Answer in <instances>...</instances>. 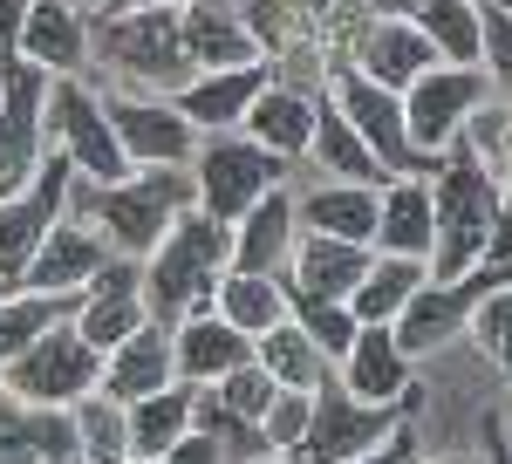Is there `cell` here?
I'll return each mask as SVG.
<instances>
[{"label": "cell", "mask_w": 512, "mask_h": 464, "mask_svg": "<svg viewBox=\"0 0 512 464\" xmlns=\"http://www.w3.org/2000/svg\"><path fill=\"white\" fill-rule=\"evenodd\" d=\"M465 335L485 348V362H492L499 376H512V287H499V294H485V301H478Z\"/></svg>", "instance_id": "obj_39"}, {"label": "cell", "mask_w": 512, "mask_h": 464, "mask_svg": "<svg viewBox=\"0 0 512 464\" xmlns=\"http://www.w3.org/2000/svg\"><path fill=\"white\" fill-rule=\"evenodd\" d=\"M403 410H410V403H369V396H355L342 376H321L315 403H308V430H301V444L287 451V464H349L355 451L383 444V437L403 424Z\"/></svg>", "instance_id": "obj_6"}, {"label": "cell", "mask_w": 512, "mask_h": 464, "mask_svg": "<svg viewBox=\"0 0 512 464\" xmlns=\"http://www.w3.org/2000/svg\"><path fill=\"white\" fill-rule=\"evenodd\" d=\"M96 383H103V355L82 342L76 321L48 328L35 348H21V355L0 369V389L21 396V403H82Z\"/></svg>", "instance_id": "obj_10"}, {"label": "cell", "mask_w": 512, "mask_h": 464, "mask_svg": "<svg viewBox=\"0 0 512 464\" xmlns=\"http://www.w3.org/2000/svg\"><path fill=\"white\" fill-rule=\"evenodd\" d=\"M499 430H506V444H512V396H506V410H499Z\"/></svg>", "instance_id": "obj_50"}, {"label": "cell", "mask_w": 512, "mask_h": 464, "mask_svg": "<svg viewBox=\"0 0 512 464\" xmlns=\"http://www.w3.org/2000/svg\"><path fill=\"white\" fill-rule=\"evenodd\" d=\"M492 76L478 62H431L424 76L403 89V123H410V144L424 157H437L451 137H465V123L485 110Z\"/></svg>", "instance_id": "obj_9"}, {"label": "cell", "mask_w": 512, "mask_h": 464, "mask_svg": "<svg viewBox=\"0 0 512 464\" xmlns=\"http://www.w3.org/2000/svg\"><path fill=\"white\" fill-rule=\"evenodd\" d=\"M431 198H437V246H431V280H458L485 253V239L506 212V178L485 171V151L472 137H451L437 151L431 171Z\"/></svg>", "instance_id": "obj_1"}, {"label": "cell", "mask_w": 512, "mask_h": 464, "mask_svg": "<svg viewBox=\"0 0 512 464\" xmlns=\"http://www.w3.org/2000/svg\"><path fill=\"white\" fill-rule=\"evenodd\" d=\"M110 130L130 164H192L198 151V123L178 103H151V96H103Z\"/></svg>", "instance_id": "obj_15"}, {"label": "cell", "mask_w": 512, "mask_h": 464, "mask_svg": "<svg viewBox=\"0 0 512 464\" xmlns=\"http://www.w3.org/2000/svg\"><path fill=\"white\" fill-rule=\"evenodd\" d=\"M76 430H82V464H123L130 458V410L110 389H89L76 403Z\"/></svg>", "instance_id": "obj_36"}, {"label": "cell", "mask_w": 512, "mask_h": 464, "mask_svg": "<svg viewBox=\"0 0 512 464\" xmlns=\"http://www.w3.org/2000/svg\"><path fill=\"white\" fill-rule=\"evenodd\" d=\"M123 464H164V458H123Z\"/></svg>", "instance_id": "obj_51"}, {"label": "cell", "mask_w": 512, "mask_h": 464, "mask_svg": "<svg viewBox=\"0 0 512 464\" xmlns=\"http://www.w3.org/2000/svg\"><path fill=\"white\" fill-rule=\"evenodd\" d=\"M0 464H41V444H35V403L7 396V389H0Z\"/></svg>", "instance_id": "obj_41"}, {"label": "cell", "mask_w": 512, "mask_h": 464, "mask_svg": "<svg viewBox=\"0 0 512 464\" xmlns=\"http://www.w3.org/2000/svg\"><path fill=\"white\" fill-rule=\"evenodd\" d=\"M294 239H301L294 198L274 185L267 198H253V205L233 219V267H246V273H280V267H287V253H294Z\"/></svg>", "instance_id": "obj_24"}, {"label": "cell", "mask_w": 512, "mask_h": 464, "mask_svg": "<svg viewBox=\"0 0 512 464\" xmlns=\"http://www.w3.org/2000/svg\"><path fill=\"white\" fill-rule=\"evenodd\" d=\"M410 458H417V437H410V430L396 424L390 437H383V444H369V451H355L349 464H410Z\"/></svg>", "instance_id": "obj_45"}, {"label": "cell", "mask_w": 512, "mask_h": 464, "mask_svg": "<svg viewBox=\"0 0 512 464\" xmlns=\"http://www.w3.org/2000/svg\"><path fill=\"white\" fill-rule=\"evenodd\" d=\"M144 321H151V308H144V260L110 253V267L96 273V280L82 287V301H76L82 342L96 348V355H110V348H117L130 328H144Z\"/></svg>", "instance_id": "obj_14"}, {"label": "cell", "mask_w": 512, "mask_h": 464, "mask_svg": "<svg viewBox=\"0 0 512 464\" xmlns=\"http://www.w3.org/2000/svg\"><path fill=\"white\" fill-rule=\"evenodd\" d=\"M48 82L55 76L28 55L0 62V198L21 192L41 171V157L55 151L48 144Z\"/></svg>", "instance_id": "obj_7"}, {"label": "cell", "mask_w": 512, "mask_h": 464, "mask_svg": "<svg viewBox=\"0 0 512 464\" xmlns=\"http://www.w3.org/2000/svg\"><path fill=\"white\" fill-rule=\"evenodd\" d=\"M342 383L369 403H417V383H410V355L396 342L390 321H362L355 328L349 355H342Z\"/></svg>", "instance_id": "obj_20"}, {"label": "cell", "mask_w": 512, "mask_h": 464, "mask_svg": "<svg viewBox=\"0 0 512 464\" xmlns=\"http://www.w3.org/2000/svg\"><path fill=\"white\" fill-rule=\"evenodd\" d=\"M164 464H226V451H219V444H212V437L192 424L178 444H171V451H164Z\"/></svg>", "instance_id": "obj_44"}, {"label": "cell", "mask_w": 512, "mask_h": 464, "mask_svg": "<svg viewBox=\"0 0 512 464\" xmlns=\"http://www.w3.org/2000/svg\"><path fill=\"white\" fill-rule=\"evenodd\" d=\"M328 96H335V110L349 116L355 130H362V144L383 157V171H437V157H424L417 144H410V123H403V96L396 89H383V82H369L362 69H335L328 76Z\"/></svg>", "instance_id": "obj_13"}, {"label": "cell", "mask_w": 512, "mask_h": 464, "mask_svg": "<svg viewBox=\"0 0 512 464\" xmlns=\"http://www.w3.org/2000/svg\"><path fill=\"white\" fill-rule=\"evenodd\" d=\"M69 185H76V164H69L62 151H48L41 171L21 185V192L0 198V287H21L35 246L48 239V226L69 212Z\"/></svg>", "instance_id": "obj_11"}, {"label": "cell", "mask_w": 512, "mask_h": 464, "mask_svg": "<svg viewBox=\"0 0 512 464\" xmlns=\"http://www.w3.org/2000/svg\"><path fill=\"white\" fill-rule=\"evenodd\" d=\"M212 314H226L239 335H267L274 321H287V287H280V273L226 267L219 273V294H212Z\"/></svg>", "instance_id": "obj_33"}, {"label": "cell", "mask_w": 512, "mask_h": 464, "mask_svg": "<svg viewBox=\"0 0 512 464\" xmlns=\"http://www.w3.org/2000/svg\"><path fill=\"white\" fill-rule=\"evenodd\" d=\"M499 287H506V280L485 267V260H472L458 280H424V287L410 294V308L390 321L396 342H403V355H410V362H417V355H437L451 335L472 328V308L485 301V294H499Z\"/></svg>", "instance_id": "obj_12"}, {"label": "cell", "mask_w": 512, "mask_h": 464, "mask_svg": "<svg viewBox=\"0 0 512 464\" xmlns=\"http://www.w3.org/2000/svg\"><path fill=\"white\" fill-rule=\"evenodd\" d=\"M14 55L41 62L48 76H76L82 55H89V28H82V14L69 0H35L28 21H21V48Z\"/></svg>", "instance_id": "obj_28"}, {"label": "cell", "mask_w": 512, "mask_h": 464, "mask_svg": "<svg viewBox=\"0 0 512 464\" xmlns=\"http://www.w3.org/2000/svg\"><path fill=\"white\" fill-rule=\"evenodd\" d=\"M410 464H485V458H410Z\"/></svg>", "instance_id": "obj_49"}, {"label": "cell", "mask_w": 512, "mask_h": 464, "mask_svg": "<svg viewBox=\"0 0 512 464\" xmlns=\"http://www.w3.org/2000/svg\"><path fill=\"white\" fill-rule=\"evenodd\" d=\"M48 144L76 164V178L89 185H117L130 178L137 164L123 157L117 130H110V110H103V96L96 89H82L76 76H55L48 82Z\"/></svg>", "instance_id": "obj_8"}, {"label": "cell", "mask_w": 512, "mask_h": 464, "mask_svg": "<svg viewBox=\"0 0 512 464\" xmlns=\"http://www.w3.org/2000/svg\"><path fill=\"white\" fill-rule=\"evenodd\" d=\"M103 267H110V239L89 226V219H55L48 239L35 246V260H28V273H21V287H41V294H82Z\"/></svg>", "instance_id": "obj_17"}, {"label": "cell", "mask_w": 512, "mask_h": 464, "mask_svg": "<svg viewBox=\"0 0 512 464\" xmlns=\"http://www.w3.org/2000/svg\"><path fill=\"white\" fill-rule=\"evenodd\" d=\"M117 7H185V0H117Z\"/></svg>", "instance_id": "obj_48"}, {"label": "cell", "mask_w": 512, "mask_h": 464, "mask_svg": "<svg viewBox=\"0 0 512 464\" xmlns=\"http://www.w3.org/2000/svg\"><path fill=\"white\" fill-rule=\"evenodd\" d=\"M96 48H103V62H117L123 82L158 89V96H178L198 76V62L185 55L178 7H117V14H103L96 21Z\"/></svg>", "instance_id": "obj_4"}, {"label": "cell", "mask_w": 512, "mask_h": 464, "mask_svg": "<svg viewBox=\"0 0 512 464\" xmlns=\"http://www.w3.org/2000/svg\"><path fill=\"white\" fill-rule=\"evenodd\" d=\"M308 157H315L321 178H355V185H383V178H390V171H383V157L362 144V130L335 110V96H321V103H315V137H308Z\"/></svg>", "instance_id": "obj_29"}, {"label": "cell", "mask_w": 512, "mask_h": 464, "mask_svg": "<svg viewBox=\"0 0 512 464\" xmlns=\"http://www.w3.org/2000/svg\"><path fill=\"white\" fill-rule=\"evenodd\" d=\"M69 205H76V219H89V226L110 239V253L144 260L164 232L178 226V212L198 205V192H192V178H185L178 164H137L117 185L76 178V185H69Z\"/></svg>", "instance_id": "obj_3"}, {"label": "cell", "mask_w": 512, "mask_h": 464, "mask_svg": "<svg viewBox=\"0 0 512 464\" xmlns=\"http://www.w3.org/2000/svg\"><path fill=\"white\" fill-rule=\"evenodd\" d=\"M287 314H294V321H301V328L321 342V355H328V362H342V355H349V342H355V328H362L349 301H321V294H294V287H287Z\"/></svg>", "instance_id": "obj_38"}, {"label": "cell", "mask_w": 512, "mask_h": 464, "mask_svg": "<svg viewBox=\"0 0 512 464\" xmlns=\"http://www.w3.org/2000/svg\"><path fill=\"white\" fill-rule=\"evenodd\" d=\"M308 403H315V389H280L274 403H267V417H260V430H267L274 458H287V451L301 444V430H308Z\"/></svg>", "instance_id": "obj_42"}, {"label": "cell", "mask_w": 512, "mask_h": 464, "mask_svg": "<svg viewBox=\"0 0 512 464\" xmlns=\"http://www.w3.org/2000/svg\"><path fill=\"white\" fill-rule=\"evenodd\" d=\"M76 301L82 294H41V287H7L0 294V369L21 355V348H35L48 328H62V321H76Z\"/></svg>", "instance_id": "obj_31"}, {"label": "cell", "mask_w": 512, "mask_h": 464, "mask_svg": "<svg viewBox=\"0 0 512 464\" xmlns=\"http://www.w3.org/2000/svg\"><path fill=\"white\" fill-rule=\"evenodd\" d=\"M424 280H431V260H410V253H376V260H369V273L355 280V294H349L355 321H396Z\"/></svg>", "instance_id": "obj_32"}, {"label": "cell", "mask_w": 512, "mask_h": 464, "mask_svg": "<svg viewBox=\"0 0 512 464\" xmlns=\"http://www.w3.org/2000/svg\"><path fill=\"white\" fill-rule=\"evenodd\" d=\"M226 267H233V226L185 205L178 226L144 253V308H151V321L171 328L185 314H212V294H219Z\"/></svg>", "instance_id": "obj_2"}, {"label": "cell", "mask_w": 512, "mask_h": 464, "mask_svg": "<svg viewBox=\"0 0 512 464\" xmlns=\"http://www.w3.org/2000/svg\"><path fill=\"white\" fill-rule=\"evenodd\" d=\"M178 383V348H171V328L164 321H144V328H130L110 355H103V383L117 403H137V396H151V389Z\"/></svg>", "instance_id": "obj_22"}, {"label": "cell", "mask_w": 512, "mask_h": 464, "mask_svg": "<svg viewBox=\"0 0 512 464\" xmlns=\"http://www.w3.org/2000/svg\"><path fill=\"white\" fill-rule=\"evenodd\" d=\"M437 62V48L424 41V28L410 21V14H383V21H355V55L349 69H362L369 82H383V89H410V82L424 76Z\"/></svg>", "instance_id": "obj_16"}, {"label": "cell", "mask_w": 512, "mask_h": 464, "mask_svg": "<svg viewBox=\"0 0 512 464\" xmlns=\"http://www.w3.org/2000/svg\"><path fill=\"white\" fill-rule=\"evenodd\" d=\"M369 260H376V246H362V239L301 232L294 253H287V267H280V287H294V294H321V301H349L355 280L369 273Z\"/></svg>", "instance_id": "obj_19"}, {"label": "cell", "mask_w": 512, "mask_h": 464, "mask_svg": "<svg viewBox=\"0 0 512 464\" xmlns=\"http://www.w3.org/2000/svg\"><path fill=\"white\" fill-rule=\"evenodd\" d=\"M437 246V198H431V171H396L376 192V253H410L431 260Z\"/></svg>", "instance_id": "obj_18"}, {"label": "cell", "mask_w": 512, "mask_h": 464, "mask_svg": "<svg viewBox=\"0 0 512 464\" xmlns=\"http://www.w3.org/2000/svg\"><path fill=\"white\" fill-rule=\"evenodd\" d=\"M506 89H512V76H506Z\"/></svg>", "instance_id": "obj_54"}, {"label": "cell", "mask_w": 512, "mask_h": 464, "mask_svg": "<svg viewBox=\"0 0 512 464\" xmlns=\"http://www.w3.org/2000/svg\"><path fill=\"white\" fill-rule=\"evenodd\" d=\"M192 424L226 451V464H260V458H274V444H267V430L253 424V417H233L212 389L198 383V410H192Z\"/></svg>", "instance_id": "obj_37"}, {"label": "cell", "mask_w": 512, "mask_h": 464, "mask_svg": "<svg viewBox=\"0 0 512 464\" xmlns=\"http://www.w3.org/2000/svg\"><path fill=\"white\" fill-rule=\"evenodd\" d=\"M205 389H212V396H219L233 417H253V424L267 417V403L280 396V383L267 376V369H260V362H239V369H226L219 383H205Z\"/></svg>", "instance_id": "obj_40"}, {"label": "cell", "mask_w": 512, "mask_h": 464, "mask_svg": "<svg viewBox=\"0 0 512 464\" xmlns=\"http://www.w3.org/2000/svg\"><path fill=\"white\" fill-rule=\"evenodd\" d=\"M253 362L274 376L280 389H315L321 376H328V355H321V342L287 314V321H274L267 335H253Z\"/></svg>", "instance_id": "obj_34"}, {"label": "cell", "mask_w": 512, "mask_h": 464, "mask_svg": "<svg viewBox=\"0 0 512 464\" xmlns=\"http://www.w3.org/2000/svg\"><path fill=\"white\" fill-rule=\"evenodd\" d=\"M274 82V62H239V69H198L171 103L192 116L198 130H239L246 110H253V96Z\"/></svg>", "instance_id": "obj_21"}, {"label": "cell", "mask_w": 512, "mask_h": 464, "mask_svg": "<svg viewBox=\"0 0 512 464\" xmlns=\"http://www.w3.org/2000/svg\"><path fill=\"white\" fill-rule=\"evenodd\" d=\"M0 294H7V287H0Z\"/></svg>", "instance_id": "obj_55"}, {"label": "cell", "mask_w": 512, "mask_h": 464, "mask_svg": "<svg viewBox=\"0 0 512 464\" xmlns=\"http://www.w3.org/2000/svg\"><path fill=\"white\" fill-rule=\"evenodd\" d=\"M260 464H287V458H260Z\"/></svg>", "instance_id": "obj_53"}, {"label": "cell", "mask_w": 512, "mask_h": 464, "mask_svg": "<svg viewBox=\"0 0 512 464\" xmlns=\"http://www.w3.org/2000/svg\"><path fill=\"white\" fill-rule=\"evenodd\" d=\"M478 69L492 82L512 76V14L492 7V0H478Z\"/></svg>", "instance_id": "obj_43"}, {"label": "cell", "mask_w": 512, "mask_h": 464, "mask_svg": "<svg viewBox=\"0 0 512 464\" xmlns=\"http://www.w3.org/2000/svg\"><path fill=\"white\" fill-rule=\"evenodd\" d=\"M130 410V458H164L185 430H192V410H198V383H164L151 396H137V403H123Z\"/></svg>", "instance_id": "obj_30"}, {"label": "cell", "mask_w": 512, "mask_h": 464, "mask_svg": "<svg viewBox=\"0 0 512 464\" xmlns=\"http://www.w3.org/2000/svg\"><path fill=\"white\" fill-rule=\"evenodd\" d=\"M171 348H178V376L185 383H219L226 369L253 362V335H239L226 314H185V321H171Z\"/></svg>", "instance_id": "obj_25"}, {"label": "cell", "mask_w": 512, "mask_h": 464, "mask_svg": "<svg viewBox=\"0 0 512 464\" xmlns=\"http://www.w3.org/2000/svg\"><path fill=\"white\" fill-rule=\"evenodd\" d=\"M178 21H185V55H192L198 69L260 62V35L246 28V7H233V0H185Z\"/></svg>", "instance_id": "obj_23"}, {"label": "cell", "mask_w": 512, "mask_h": 464, "mask_svg": "<svg viewBox=\"0 0 512 464\" xmlns=\"http://www.w3.org/2000/svg\"><path fill=\"white\" fill-rule=\"evenodd\" d=\"M376 192H383V185L321 178L315 192L294 198V219H301V232H328V239H362V246H376Z\"/></svg>", "instance_id": "obj_26"}, {"label": "cell", "mask_w": 512, "mask_h": 464, "mask_svg": "<svg viewBox=\"0 0 512 464\" xmlns=\"http://www.w3.org/2000/svg\"><path fill=\"white\" fill-rule=\"evenodd\" d=\"M287 178V157H274L267 144H253L246 130H205L192 151V192H198V212H212V219H226L233 226L239 212L253 205V198H267Z\"/></svg>", "instance_id": "obj_5"}, {"label": "cell", "mask_w": 512, "mask_h": 464, "mask_svg": "<svg viewBox=\"0 0 512 464\" xmlns=\"http://www.w3.org/2000/svg\"><path fill=\"white\" fill-rule=\"evenodd\" d=\"M417 0H342L349 21H383V14H410Z\"/></svg>", "instance_id": "obj_47"}, {"label": "cell", "mask_w": 512, "mask_h": 464, "mask_svg": "<svg viewBox=\"0 0 512 464\" xmlns=\"http://www.w3.org/2000/svg\"><path fill=\"white\" fill-rule=\"evenodd\" d=\"M28 7H35V0H0V62L21 48V21H28Z\"/></svg>", "instance_id": "obj_46"}, {"label": "cell", "mask_w": 512, "mask_h": 464, "mask_svg": "<svg viewBox=\"0 0 512 464\" xmlns=\"http://www.w3.org/2000/svg\"><path fill=\"white\" fill-rule=\"evenodd\" d=\"M410 21L424 28L437 62H478V0H417Z\"/></svg>", "instance_id": "obj_35"}, {"label": "cell", "mask_w": 512, "mask_h": 464, "mask_svg": "<svg viewBox=\"0 0 512 464\" xmlns=\"http://www.w3.org/2000/svg\"><path fill=\"white\" fill-rule=\"evenodd\" d=\"M315 103L321 96H308V89H294V82H267L260 96H253V110H246V137L253 144H267L274 157H308V137H315Z\"/></svg>", "instance_id": "obj_27"}, {"label": "cell", "mask_w": 512, "mask_h": 464, "mask_svg": "<svg viewBox=\"0 0 512 464\" xmlns=\"http://www.w3.org/2000/svg\"><path fill=\"white\" fill-rule=\"evenodd\" d=\"M492 7H506V14H512V0H492Z\"/></svg>", "instance_id": "obj_52"}]
</instances>
